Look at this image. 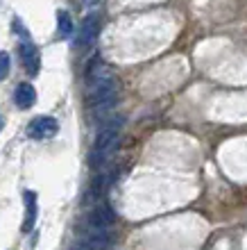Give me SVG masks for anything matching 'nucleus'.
<instances>
[{
	"label": "nucleus",
	"mask_w": 247,
	"mask_h": 250,
	"mask_svg": "<svg viewBox=\"0 0 247 250\" xmlns=\"http://www.w3.org/2000/svg\"><path fill=\"white\" fill-rule=\"evenodd\" d=\"M23 205H25V216H23V234L27 232H32L34 223H37V216H39V211H37V193L34 191H25L23 193Z\"/></svg>",
	"instance_id": "obj_7"
},
{
	"label": "nucleus",
	"mask_w": 247,
	"mask_h": 250,
	"mask_svg": "<svg viewBox=\"0 0 247 250\" xmlns=\"http://www.w3.org/2000/svg\"><path fill=\"white\" fill-rule=\"evenodd\" d=\"M118 89H120L118 80L114 78L109 66L95 57L86 68V100H89V105L98 107V109L114 105Z\"/></svg>",
	"instance_id": "obj_1"
},
{
	"label": "nucleus",
	"mask_w": 247,
	"mask_h": 250,
	"mask_svg": "<svg viewBox=\"0 0 247 250\" xmlns=\"http://www.w3.org/2000/svg\"><path fill=\"white\" fill-rule=\"evenodd\" d=\"M20 60H23V66L27 68L30 75H37V73H39L41 55H39V48L34 46L30 39L23 41V46H20Z\"/></svg>",
	"instance_id": "obj_6"
},
{
	"label": "nucleus",
	"mask_w": 247,
	"mask_h": 250,
	"mask_svg": "<svg viewBox=\"0 0 247 250\" xmlns=\"http://www.w3.org/2000/svg\"><path fill=\"white\" fill-rule=\"evenodd\" d=\"M57 130H59L57 119H52V116H37V119L30 123V127H27V134H30V139H34V141H43V139L55 137Z\"/></svg>",
	"instance_id": "obj_4"
},
{
	"label": "nucleus",
	"mask_w": 247,
	"mask_h": 250,
	"mask_svg": "<svg viewBox=\"0 0 247 250\" xmlns=\"http://www.w3.org/2000/svg\"><path fill=\"white\" fill-rule=\"evenodd\" d=\"M73 30H75V25H73L71 14L66 12V9H59L57 12V37L59 39H68L73 34Z\"/></svg>",
	"instance_id": "obj_9"
},
{
	"label": "nucleus",
	"mask_w": 247,
	"mask_h": 250,
	"mask_svg": "<svg viewBox=\"0 0 247 250\" xmlns=\"http://www.w3.org/2000/svg\"><path fill=\"white\" fill-rule=\"evenodd\" d=\"M116 216H114V211H111L109 205H98V207H93L89 211V216H86V228H98V230H109L111 225H114Z\"/></svg>",
	"instance_id": "obj_5"
},
{
	"label": "nucleus",
	"mask_w": 247,
	"mask_h": 250,
	"mask_svg": "<svg viewBox=\"0 0 247 250\" xmlns=\"http://www.w3.org/2000/svg\"><path fill=\"white\" fill-rule=\"evenodd\" d=\"M120 119H118V123H111L107 125V127H102L98 134V139H95V144H93L91 148V155H89V164L93 166V168H100V166L104 164V162H109V157L114 155V150L118 148V137H120Z\"/></svg>",
	"instance_id": "obj_2"
},
{
	"label": "nucleus",
	"mask_w": 247,
	"mask_h": 250,
	"mask_svg": "<svg viewBox=\"0 0 247 250\" xmlns=\"http://www.w3.org/2000/svg\"><path fill=\"white\" fill-rule=\"evenodd\" d=\"M100 34V19L98 14H89L84 21H82V25H79V32H77V39H75V46L77 50H86V48H91L95 43Z\"/></svg>",
	"instance_id": "obj_3"
},
{
	"label": "nucleus",
	"mask_w": 247,
	"mask_h": 250,
	"mask_svg": "<svg viewBox=\"0 0 247 250\" xmlns=\"http://www.w3.org/2000/svg\"><path fill=\"white\" fill-rule=\"evenodd\" d=\"M14 103H16L19 109H30V107H34V103H37L34 86L30 84V82H20V84L16 86V91H14Z\"/></svg>",
	"instance_id": "obj_8"
},
{
	"label": "nucleus",
	"mask_w": 247,
	"mask_h": 250,
	"mask_svg": "<svg viewBox=\"0 0 247 250\" xmlns=\"http://www.w3.org/2000/svg\"><path fill=\"white\" fill-rule=\"evenodd\" d=\"M2 125H5V123H2V119H0V130H2Z\"/></svg>",
	"instance_id": "obj_11"
},
{
	"label": "nucleus",
	"mask_w": 247,
	"mask_h": 250,
	"mask_svg": "<svg viewBox=\"0 0 247 250\" xmlns=\"http://www.w3.org/2000/svg\"><path fill=\"white\" fill-rule=\"evenodd\" d=\"M9 55L5 53V50H0V80H5L7 75H9Z\"/></svg>",
	"instance_id": "obj_10"
}]
</instances>
